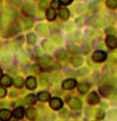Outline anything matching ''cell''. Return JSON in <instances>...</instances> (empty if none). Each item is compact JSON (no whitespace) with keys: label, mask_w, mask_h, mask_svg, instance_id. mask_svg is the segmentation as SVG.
<instances>
[{"label":"cell","mask_w":117,"mask_h":121,"mask_svg":"<svg viewBox=\"0 0 117 121\" xmlns=\"http://www.w3.org/2000/svg\"><path fill=\"white\" fill-rule=\"evenodd\" d=\"M106 57H107V55H106L105 51L95 50L94 52H93V55H92V60L94 62H103L104 60L106 59Z\"/></svg>","instance_id":"obj_1"},{"label":"cell","mask_w":117,"mask_h":121,"mask_svg":"<svg viewBox=\"0 0 117 121\" xmlns=\"http://www.w3.org/2000/svg\"><path fill=\"white\" fill-rule=\"evenodd\" d=\"M67 103L70 105V107L74 110H78L82 107V103H81V100L79 98H74V97L73 98H68Z\"/></svg>","instance_id":"obj_2"},{"label":"cell","mask_w":117,"mask_h":121,"mask_svg":"<svg viewBox=\"0 0 117 121\" xmlns=\"http://www.w3.org/2000/svg\"><path fill=\"white\" fill-rule=\"evenodd\" d=\"M76 85H77L76 80L67 79V80H65V81L62 83V87L64 88V90H73V88L76 87Z\"/></svg>","instance_id":"obj_3"},{"label":"cell","mask_w":117,"mask_h":121,"mask_svg":"<svg viewBox=\"0 0 117 121\" xmlns=\"http://www.w3.org/2000/svg\"><path fill=\"white\" fill-rule=\"evenodd\" d=\"M50 107L54 110H58L61 109L63 107V101L61 100L60 98L58 97H54V98H51L50 99Z\"/></svg>","instance_id":"obj_4"},{"label":"cell","mask_w":117,"mask_h":121,"mask_svg":"<svg viewBox=\"0 0 117 121\" xmlns=\"http://www.w3.org/2000/svg\"><path fill=\"white\" fill-rule=\"evenodd\" d=\"M23 12H24V14H26L27 17H33V15H35L36 10H35V7H34L33 4L26 3V4L23 6Z\"/></svg>","instance_id":"obj_5"},{"label":"cell","mask_w":117,"mask_h":121,"mask_svg":"<svg viewBox=\"0 0 117 121\" xmlns=\"http://www.w3.org/2000/svg\"><path fill=\"white\" fill-rule=\"evenodd\" d=\"M87 101H88V104H90V105H95L100 101V96L98 95L97 92H91V93L89 94V96L87 97Z\"/></svg>","instance_id":"obj_6"},{"label":"cell","mask_w":117,"mask_h":121,"mask_svg":"<svg viewBox=\"0 0 117 121\" xmlns=\"http://www.w3.org/2000/svg\"><path fill=\"white\" fill-rule=\"evenodd\" d=\"M106 45L109 49H115L117 47V39L113 35H109L106 37Z\"/></svg>","instance_id":"obj_7"},{"label":"cell","mask_w":117,"mask_h":121,"mask_svg":"<svg viewBox=\"0 0 117 121\" xmlns=\"http://www.w3.org/2000/svg\"><path fill=\"white\" fill-rule=\"evenodd\" d=\"M13 83L11 76L9 75H2L0 78V85L3 86V87H8V86H11V84Z\"/></svg>","instance_id":"obj_8"},{"label":"cell","mask_w":117,"mask_h":121,"mask_svg":"<svg viewBox=\"0 0 117 121\" xmlns=\"http://www.w3.org/2000/svg\"><path fill=\"white\" fill-rule=\"evenodd\" d=\"M99 91H100L101 95H103V96H105V97H107V96L111 95L112 91H113V87H112L111 85H102V86H100V87H99Z\"/></svg>","instance_id":"obj_9"},{"label":"cell","mask_w":117,"mask_h":121,"mask_svg":"<svg viewBox=\"0 0 117 121\" xmlns=\"http://www.w3.org/2000/svg\"><path fill=\"white\" fill-rule=\"evenodd\" d=\"M11 111L8 109H0V120L1 121H9L11 118Z\"/></svg>","instance_id":"obj_10"},{"label":"cell","mask_w":117,"mask_h":121,"mask_svg":"<svg viewBox=\"0 0 117 121\" xmlns=\"http://www.w3.org/2000/svg\"><path fill=\"white\" fill-rule=\"evenodd\" d=\"M26 86L28 90H35L37 86V81L34 76H28L26 80Z\"/></svg>","instance_id":"obj_11"},{"label":"cell","mask_w":117,"mask_h":121,"mask_svg":"<svg viewBox=\"0 0 117 121\" xmlns=\"http://www.w3.org/2000/svg\"><path fill=\"white\" fill-rule=\"evenodd\" d=\"M26 116H27V118L29 119V120H35L37 117V110L31 107L27 108V109H26Z\"/></svg>","instance_id":"obj_12"},{"label":"cell","mask_w":117,"mask_h":121,"mask_svg":"<svg viewBox=\"0 0 117 121\" xmlns=\"http://www.w3.org/2000/svg\"><path fill=\"white\" fill-rule=\"evenodd\" d=\"M37 98L40 101H48L50 99V94L48 93V92H40L37 95Z\"/></svg>","instance_id":"obj_13"},{"label":"cell","mask_w":117,"mask_h":121,"mask_svg":"<svg viewBox=\"0 0 117 121\" xmlns=\"http://www.w3.org/2000/svg\"><path fill=\"white\" fill-rule=\"evenodd\" d=\"M58 15H60V17H61L62 20L66 21L67 19L70 17V11H68V10H67L66 8H62V9H60Z\"/></svg>","instance_id":"obj_14"},{"label":"cell","mask_w":117,"mask_h":121,"mask_svg":"<svg viewBox=\"0 0 117 121\" xmlns=\"http://www.w3.org/2000/svg\"><path fill=\"white\" fill-rule=\"evenodd\" d=\"M13 117H15L16 119H21L24 117V109L22 107H17L16 109H14V111L12 112Z\"/></svg>","instance_id":"obj_15"},{"label":"cell","mask_w":117,"mask_h":121,"mask_svg":"<svg viewBox=\"0 0 117 121\" xmlns=\"http://www.w3.org/2000/svg\"><path fill=\"white\" fill-rule=\"evenodd\" d=\"M90 88V85L88 83H80L78 86V92L80 94H86Z\"/></svg>","instance_id":"obj_16"},{"label":"cell","mask_w":117,"mask_h":121,"mask_svg":"<svg viewBox=\"0 0 117 121\" xmlns=\"http://www.w3.org/2000/svg\"><path fill=\"white\" fill-rule=\"evenodd\" d=\"M46 14H47V19L49 21H53L55 20V17H56V13H55V9H48L47 12H46Z\"/></svg>","instance_id":"obj_17"},{"label":"cell","mask_w":117,"mask_h":121,"mask_svg":"<svg viewBox=\"0 0 117 121\" xmlns=\"http://www.w3.org/2000/svg\"><path fill=\"white\" fill-rule=\"evenodd\" d=\"M70 62H72V65L74 67H80L82 65V62H84V59L81 57H73Z\"/></svg>","instance_id":"obj_18"},{"label":"cell","mask_w":117,"mask_h":121,"mask_svg":"<svg viewBox=\"0 0 117 121\" xmlns=\"http://www.w3.org/2000/svg\"><path fill=\"white\" fill-rule=\"evenodd\" d=\"M13 84H14V86H15V87L21 88L23 85H24V80H23L21 76H17V78H15V79H14Z\"/></svg>","instance_id":"obj_19"},{"label":"cell","mask_w":117,"mask_h":121,"mask_svg":"<svg viewBox=\"0 0 117 121\" xmlns=\"http://www.w3.org/2000/svg\"><path fill=\"white\" fill-rule=\"evenodd\" d=\"M35 101H36V96L34 95V94H29L25 97V103L27 105H33L35 104Z\"/></svg>","instance_id":"obj_20"},{"label":"cell","mask_w":117,"mask_h":121,"mask_svg":"<svg viewBox=\"0 0 117 121\" xmlns=\"http://www.w3.org/2000/svg\"><path fill=\"white\" fill-rule=\"evenodd\" d=\"M36 40H37V37H36V35H35L34 33H29L27 35V42H28V44L34 45V44L36 43Z\"/></svg>","instance_id":"obj_21"},{"label":"cell","mask_w":117,"mask_h":121,"mask_svg":"<svg viewBox=\"0 0 117 121\" xmlns=\"http://www.w3.org/2000/svg\"><path fill=\"white\" fill-rule=\"evenodd\" d=\"M56 57H58V60H64L67 57V52L64 49H61V50H58V52H56Z\"/></svg>","instance_id":"obj_22"},{"label":"cell","mask_w":117,"mask_h":121,"mask_svg":"<svg viewBox=\"0 0 117 121\" xmlns=\"http://www.w3.org/2000/svg\"><path fill=\"white\" fill-rule=\"evenodd\" d=\"M106 6L109 9H115L117 8V0H107L106 1Z\"/></svg>","instance_id":"obj_23"},{"label":"cell","mask_w":117,"mask_h":121,"mask_svg":"<svg viewBox=\"0 0 117 121\" xmlns=\"http://www.w3.org/2000/svg\"><path fill=\"white\" fill-rule=\"evenodd\" d=\"M31 71H33L35 74L41 73V67H40L39 65H34L33 67H31Z\"/></svg>","instance_id":"obj_24"},{"label":"cell","mask_w":117,"mask_h":121,"mask_svg":"<svg viewBox=\"0 0 117 121\" xmlns=\"http://www.w3.org/2000/svg\"><path fill=\"white\" fill-rule=\"evenodd\" d=\"M40 61L43 63V65H48L50 61H52V59H51V57H49V56H43V57H40Z\"/></svg>","instance_id":"obj_25"},{"label":"cell","mask_w":117,"mask_h":121,"mask_svg":"<svg viewBox=\"0 0 117 121\" xmlns=\"http://www.w3.org/2000/svg\"><path fill=\"white\" fill-rule=\"evenodd\" d=\"M24 25H25L26 28H31L34 25V21L31 19H27V20L24 21Z\"/></svg>","instance_id":"obj_26"},{"label":"cell","mask_w":117,"mask_h":121,"mask_svg":"<svg viewBox=\"0 0 117 121\" xmlns=\"http://www.w3.org/2000/svg\"><path fill=\"white\" fill-rule=\"evenodd\" d=\"M47 6H48L47 0H41V1L39 2V9H40L41 11H43V10H46V8H47Z\"/></svg>","instance_id":"obj_27"},{"label":"cell","mask_w":117,"mask_h":121,"mask_svg":"<svg viewBox=\"0 0 117 121\" xmlns=\"http://www.w3.org/2000/svg\"><path fill=\"white\" fill-rule=\"evenodd\" d=\"M68 50H70L72 54H77V52H79V48L74 45H70L68 46Z\"/></svg>","instance_id":"obj_28"},{"label":"cell","mask_w":117,"mask_h":121,"mask_svg":"<svg viewBox=\"0 0 117 121\" xmlns=\"http://www.w3.org/2000/svg\"><path fill=\"white\" fill-rule=\"evenodd\" d=\"M95 116H97L98 119H103L104 117H105V113H104V111L102 109H99L97 111V115H95Z\"/></svg>","instance_id":"obj_29"},{"label":"cell","mask_w":117,"mask_h":121,"mask_svg":"<svg viewBox=\"0 0 117 121\" xmlns=\"http://www.w3.org/2000/svg\"><path fill=\"white\" fill-rule=\"evenodd\" d=\"M91 24L94 26V27H100V26L102 25V21H101L100 19H98V20L95 19V22L94 21H91Z\"/></svg>","instance_id":"obj_30"},{"label":"cell","mask_w":117,"mask_h":121,"mask_svg":"<svg viewBox=\"0 0 117 121\" xmlns=\"http://www.w3.org/2000/svg\"><path fill=\"white\" fill-rule=\"evenodd\" d=\"M60 7V3H58V0H52V2H51V8L52 9H58Z\"/></svg>","instance_id":"obj_31"},{"label":"cell","mask_w":117,"mask_h":121,"mask_svg":"<svg viewBox=\"0 0 117 121\" xmlns=\"http://www.w3.org/2000/svg\"><path fill=\"white\" fill-rule=\"evenodd\" d=\"M7 94V91L3 86H0V98H3Z\"/></svg>","instance_id":"obj_32"},{"label":"cell","mask_w":117,"mask_h":121,"mask_svg":"<svg viewBox=\"0 0 117 121\" xmlns=\"http://www.w3.org/2000/svg\"><path fill=\"white\" fill-rule=\"evenodd\" d=\"M42 46H43V48L47 49V50H50L51 49V45H50V43L48 42V40H45V42L42 43Z\"/></svg>","instance_id":"obj_33"},{"label":"cell","mask_w":117,"mask_h":121,"mask_svg":"<svg viewBox=\"0 0 117 121\" xmlns=\"http://www.w3.org/2000/svg\"><path fill=\"white\" fill-rule=\"evenodd\" d=\"M106 34H107V35H115V30L112 27L106 28Z\"/></svg>","instance_id":"obj_34"},{"label":"cell","mask_w":117,"mask_h":121,"mask_svg":"<svg viewBox=\"0 0 117 121\" xmlns=\"http://www.w3.org/2000/svg\"><path fill=\"white\" fill-rule=\"evenodd\" d=\"M62 4H64V6H67V4H70V3L73 2V0H58Z\"/></svg>","instance_id":"obj_35"},{"label":"cell","mask_w":117,"mask_h":121,"mask_svg":"<svg viewBox=\"0 0 117 121\" xmlns=\"http://www.w3.org/2000/svg\"><path fill=\"white\" fill-rule=\"evenodd\" d=\"M66 112H67V111H66V110H64V109H63V110H62V111H61V112H60V116H61V117H66Z\"/></svg>","instance_id":"obj_36"},{"label":"cell","mask_w":117,"mask_h":121,"mask_svg":"<svg viewBox=\"0 0 117 121\" xmlns=\"http://www.w3.org/2000/svg\"><path fill=\"white\" fill-rule=\"evenodd\" d=\"M47 83H48V80L46 79V78H41V84L45 85V84H47Z\"/></svg>","instance_id":"obj_37"},{"label":"cell","mask_w":117,"mask_h":121,"mask_svg":"<svg viewBox=\"0 0 117 121\" xmlns=\"http://www.w3.org/2000/svg\"><path fill=\"white\" fill-rule=\"evenodd\" d=\"M9 1H11V2L15 3V4H19V3L21 2V0H9Z\"/></svg>","instance_id":"obj_38"},{"label":"cell","mask_w":117,"mask_h":121,"mask_svg":"<svg viewBox=\"0 0 117 121\" xmlns=\"http://www.w3.org/2000/svg\"><path fill=\"white\" fill-rule=\"evenodd\" d=\"M2 76V71H1V69H0V78Z\"/></svg>","instance_id":"obj_39"}]
</instances>
